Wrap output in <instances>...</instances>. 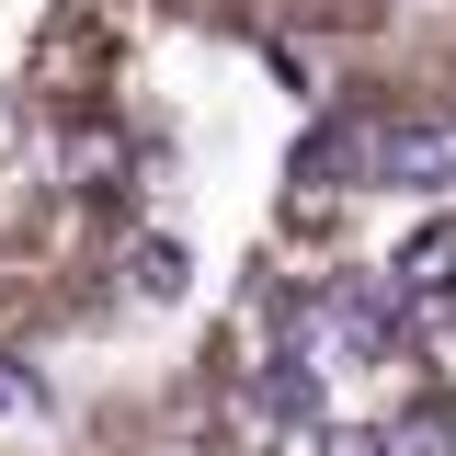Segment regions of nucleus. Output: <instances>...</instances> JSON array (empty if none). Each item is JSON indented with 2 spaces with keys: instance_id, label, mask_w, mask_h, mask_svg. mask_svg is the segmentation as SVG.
<instances>
[{
  "instance_id": "f257e3e1",
  "label": "nucleus",
  "mask_w": 456,
  "mask_h": 456,
  "mask_svg": "<svg viewBox=\"0 0 456 456\" xmlns=\"http://www.w3.org/2000/svg\"><path fill=\"white\" fill-rule=\"evenodd\" d=\"M354 92H456V0H0V377H103L206 320Z\"/></svg>"
}]
</instances>
